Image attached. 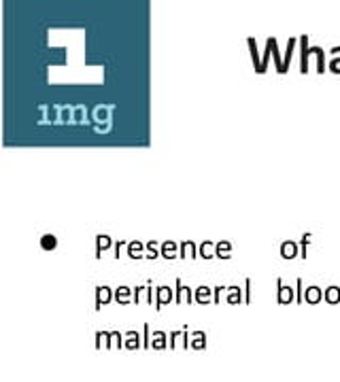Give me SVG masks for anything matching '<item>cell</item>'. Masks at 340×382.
<instances>
[{"label": "cell", "mask_w": 340, "mask_h": 382, "mask_svg": "<svg viewBox=\"0 0 340 382\" xmlns=\"http://www.w3.org/2000/svg\"><path fill=\"white\" fill-rule=\"evenodd\" d=\"M160 255H162V259H177L179 257V244L177 242H173V240H166V242H162L160 244Z\"/></svg>", "instance_id": "obj_10"}, {"label": "cell", "mask_w": 340, "mask_h": 382, "mask_svg": "<svg viewBox=\"0 0 340 382\" xmlns=\"http://www.w3.org/2000/svg\"><path fill=\"white\" fill-rule=\"evenodd\" d=\"M232 242L230 240H219L217 242V257L219 259H230L232 257Z\"/></svg>", "instance_id": "obj_22"}, {"label": "cell", "mask_w": 340, "mask_h": 382, "mask_svg": "<svg viewBox=\"0 0 340 382\" xmlns=\"http://www.w3.org/2000/svg\"><path fill=\"white\" fill-rule=\"evenodd\" d=\"M111 301H115V291H113V289H111V287H107V285L96 287V304H94V308H96V310H100L102 306L111 304Z\"/></svg>", "instance_id": "obj_4"}, {"label": "cell", "mask_w": 340, "mask_h": 382, "mask_svg": "<svg viewBox=\"0 0 340 382\" xmlns=\"http://www.w3.org/2000/svg\"><path fill=\"white\" fill-rule=\"evenodd\" d=\"M247 47H249V51H251V58H253V68H255V72H257V74H261V58H259V54H257V43H255V38H253V36L247 38Z\"/></svg>", "instance_id": "obj_16"}, {"label": "cell", "mask_w": 340, "mask_h": 382, "mask_svg": "<svg viewBox=\"0 0 340 382\" xmlns=\"http://www.w3.org/2000/svg\"><path fill=\"white\" fill-rule=\"evenodd\" d=\"M96 348L111 350V332H96Z\"/></svg>", "instance_id": "obj_21"}, {"label": "cell", "mask_w": 340, "mask_h": 382, "mask_svg": "<svg viewBox=\"0 0 340 382\" xmlns=\"http://www.w3.org/2000/svg\"><path fill=\"white\" fill-rule=\"evenodd\" d=\"M323 299L328 301L330 306H336V304H340V287H336V285H332V287H328L323 291Z\"/></svg>", "instance_id": "obj_20"}, {"label": "cell", "mask_w": 340, "mask_h": 382, "mask_svg": "<svg viewBox=\"0 0 340 382\" xmlns=\"http://www.w3.org/2000/svg\"><path fill=\"white\" fill-rule=\"evenodd\" d=\"M298 45V38H289L287 41V51H285V58H283V64H285V72L289 70V64H292V56H294V49Z\"/></svg>", "instance_id": "obj_26"}, {"label": "cell", "mask_w": 340, "mask_h": 382, "mask_svg": "<svg viewBox=\"0 0 340 382\" xmlns=\"http://www.w3.org/2000/svg\"><path fill=\"white\" fill-rule=\"evenodd\" d=\"M300 255V244L294 240H285L281 242V257L283 259H296Z\"/></svg>", "instance_id": "obj_11"}, {"label": "cell", "mask_w": 340, "mask_h": 382, "mask_svg": "<svg viewBox=\"0 0 340 382\" xmlns=\"http://www.w3.org/2000/svg\"><path fill=\"white\" fill-rule=\"evenodd\" d=\"M115 301L119 306H128V304H132L134 301V293H132V289L122 285V287H117L115 289Z\"/></svg>", "instance_id": "obj_7"}, {"label": "cell", "mask_w": 340, "mask_h": 382, "mask_svg": "<svg viewBox=\"0 0 340 382\" xmlns=\"http://www.w3.org/2000/svg\"><path fill=\"white\" fill-rule=\"evenodd\" d=\"M226 301L230 306H236V304H245V291L236 285H230L228 293H226Z\"/></svg>", "instance_id": "obj_9"}, {"label": "cell", "mask_w": 340, "mask_h": 382, "mask_svg": "<svg viewBox=\"0 0 340 382\" xmlns=\"http://www.w3.org/2000/svg\"><path fill=\"white\" fill-rule=\"evenodd\" d=\"M151 348H153V350L170 348V344H168V336H166L164 332H153V334H151Z\"/></svg>", "instance_id": "obj_15"}, {"label": "cell", "mask_w": 340, "mask_h": 382, "mask_svg": "<svg viewBox=\"0 0 340 382\" xmlns=\"http://www.w3.org/2000/svg\"><path fill=\"white\" fill-rule=\"evenodd\" d=\"M111 246H115L113 240H111V236H107V234H98L96 236V257H100L104 251H109Z\"/></svg>", "instance_id": "obj_18"}, {"label": "cell", "mask_w": 340, "mask_h": 382, "mask_svg": "<svg viewBox=\"0 0 340 382\" xmlns=\"http://www.w3.org/2000/svg\"><path fill=\"white\" fill-rule=\"evenodd\" d=\"M310 240H312V234L306 232V234L302 236V240L298 242V244H300V257H302V259L308 257V244H310Z\"/></svg>", "instance_id": "obj_28"}, {"label": "cell", "mask_w": 340, "mask_h": 382, "mask_svg": "<svg viewBox=\"0 0 340 382\" xmlns=\"http://www.w3.org/2000/svg\"><path fill=\"white\" fill-rule=\"evenodd\" d=\"M266 45L270 47V51H272V58H274V64H277V72H285V64H283V58H281V54H279V45H277V38L274 36H270L268 41H266Z\"/></svg>", "instance_id": "obj_12"}, {"label": "cell", "mask_w": 340, "mask_h": 382, "mask_svg": "<svg viewBox=\"0 0 340 382\" xmlns=\"http://www.w3.org/2000/svg\"><path fill=\"white\" fill-rule=\"evenodd\" d=\"M302 285H304L302 278L296 281V304H302V301H304V289H302Z\"/></svg>", "instance_id": "obj_32"}, {"label": "cell", "mask_w": 340, "mask_h": 382, "mask_svg": "<svg viewBox=\"0 0 340 382\" xmlns=\"http://www.w3.org/2000/svg\"><path fill=\"white\" fill-rule=\"evenodd\" d=\"M177 289H175V304H183V281L177 278Z\"/></svg>", "instance_id": "obj_33"}, {"label": "cell", "mask_w": 340, "mask_h": 382, "mask_svg": "<svg viewBox=\"0 0 340 382\" xmlns=\"http://www.w3.org/2000/svg\"><path fill=\"white\" fill-rule=\"evenodd\" d=\"M128 242L126 240H119V242H117L113 248H115V259H119V255H122V246H126Z\"/></svg>", "instance_id": "obj_38"}, {"label": "cell", "mask_w": 340, "mask_h": 382, "mask_svg": "<svg viewBox=\"0 0 340 382\" xmlns=\"http://www.w3.org/2000/svg\"><path fill=\"white\" fill-rule=\"evenodd\" d=\"M315 58H317V72L323 74L328 70V64H325V51L321 47H315Z\"/></svg>", "instance_id": "obj_27"}, {"label": "cell", "mask_w": 340, "mask_h": 382, "mask_svg": "<svg viewBox=\"0 0 340 382\" xmlns=\"http://www.w3.org/2000/svg\"><path fill=\"white\" fill-rule=\"evenodd\" d=\"M183 301H185V304H193V291L187 285H183Z\"/></svg>", "instance_id": "obj_35"}, {"label": "cell", "mask_w": 340, "mask_h": 382, "mask_svg": "<svg viewBox=\"0 0 340 382\" xmlns=\"http://www.w3.org/2000/svg\"><path fill=\"white\" fill-rule=\"evenodd\" d=\"M206 334L204 332H191V340H189V348L191 350H204L206 348Z\"/></svg>", "instance_id": "obj_19"}, {"label": "cell", "mask_w": 340, "mask_h": 382, "mask_svg": "<svg viewBox=\"0 0 340 382\" xmlns=\"http://www.w3.org/2000/svg\"><path fill=\"white\" fill-rule=\"evenodd\" d=\"M124 348L126 350H138L142 348V340L138 332H124Z\"/></svg>", "instance_id": "obj_8"}, {"label": "cell", "mask_w": 340, "mask_h": 382, "mask_svg": "<svg viewBox=\"0 0 340 382\" xmlns=\"http://www.w3.org/2000/svg\"><path fill=\"white\" fill-rule=\"evenodd\" d=\"M179 342H183V329H179V332H173L168 336V344H170V350L179 348Z\"/></svg>", "instance_id": "obj_30"}, {"label": "cell", "mask_w": 340, "mask_h": 382, "mask_svg": "<svg viewBox=\"0 0 340 382\" xmlns=\"http://www.w3.org/2000/svg\"><path fill=\"white\" fill-rule=\"evenodd\" d=\"M126 251H128L130 259H142V257H145V244L138 242V240H130L128 246H126Z\"/></svg>", "instance_id": "obj_14"}, {"label": "cell", "mask_w": 340, "mask_h": 382, "mask_svg": "<svg viewBox=\"0 0 340 382\" xmlns=\"http://www.w3.org/2000/svg\"><path fill=\"white\" fill-rule=\"evenodd\" d=\"M277 301H279L281 306L294 304V301H296V289L287 287L281 278H277Z\"/></svg>", "instance_id": "obj_3"}, {"label": "cell", "mask_w": 340, "mask_h": 382, "mask_svg": "<svg viewBox=\"0 0 340 382\" xmlns=\"http://www.w3.org/2000/svg\"><path fill=\"white\" fill-rule=\"evenodd\" d=\"M193 301H196V304H200V306L211 304V301H213V289L206 287V285H200L193 291Z\"/></svg>", "instance_id": "obj_6"}, {"label": "cell", "mask_w": 340, "mask_h": 382, "mask_svg": "<svg viewBox=\"0 0 340 382\" xmlns=\"http://www.w3.org/2000/svg\"><path fill=\"white\" fill-rule=\"evenodd\" d=\"M298 45H300V72L306 74L308 68V62H310V45H308V36L302 34L298 38Z\"/></svg>", "instance_id": "obj_2"}, {"label": "cell", "mask_w": 340, "mask_h": 382, "mask_svg": "<svg viewBox=\"0 0 340 382\" xmlns=\"http://www.w3.org/2000/svg\"><path fill=\"white\" fill-rule=\"evenodd\" d=\"M147 291H149V281H147L145 285H138V287H134V304H140L142 295H145V299H147Z\"/></svg>", "instance_id": "obj_29"}, {"label": "cell", "mask_w": 340, "mask_h": 382, "mask_svg": "<svg viewBox=\"0 0 340 382\" xmlns=\"http://www.w3.org/2000/svg\"><path fill=\"white\" fill-rule=\"evenodd\" d=\"M175 301V291L170 287H166V285H162V287H155V310H162L164 306H168V304H173Z\"/></svg>", "instance_id": "obj_1"}, {"label": "cell", "mask_w": 340, "mask_h": 382, "mask_svg": "<svg viewBox=\"0 0 340 382\" xmlns=\"http://www.w3.org/2000/svg\"><path fill=\"white\" fill-rule=\"evenodd\" d=\"M198 251H200V257H202V259H213V257H217V242L204 240V242L198 246Z\"/></svg>", "instance_id": "obj_17"}, {"label": "cell", "mask_w": 340, "mask_h": 382, "mask_svg": "<svg viewBox=\"0 0 340 382\" xmlns=\"http://www.w3.org/2000/svg\"><path fill=\"white\" fill-rule=\"evenodd\" d=\"M245 304H251V278H247L245 281Z\"/></svg>", "instance_id": "obj_37"}, {"label": "cell", "mask_w": 340, "mask_h": 382, "mask_svg": "<svg viewBox=\"0 0 340 382\" xmlns=\"http://www.w3.org/2000/svg\"><path fill=\"white\" fill-rule=\"evenodd\" d=\"M158 257H162V255H160V242L149 240V242L145 244V259L153 261V259H158Z\"/></svg>", "instance_id": "obj_23"}, {"label": "cell", "mask_w": 340, "mask_h": 382, "mask_svg": "<svg viewBox=\"0 0 340 382\" xmlns=\"http://www.w3.org/2000/svg\"><path fill=\"white\" fill-rule=\"evenodd\" d=\"M270 54H272V51H270V47L266 45V49H264V56H261V74H264V72L268 70V62H270Z\"/></svg>", "instance_id": "obj_34"}, {"label": "cell", "mask_w": 340, "mask_h": 382, "mask_svg": "<svg viewBox=\"0 0 340 382\" xmlns=\"http://www.w3.org/2000/svg\"><path fill=\"white\" fill-rule=\"evenodd\" d=\"M198 257H200V251L193 240H183L179 244V259H198Z\"/></svg>", "instance_id": "obj_5"}, {"label": "cell", "mask_w": 340, "mask_h": 382, "mask_svg": "<svg viewBox=\"0 0 340 382\" xmlns=\"http://www.w3.org/2000/svg\"><path fill=\"white\" fill-rule=\"evenodd\" d=\"M321 299H323V291H321V287H317V285H310V287H306V291H304V301H306V304L315 306V304H319Z\"/></svg>", "instance_id": "obj_13"}, {"label": "cell", "mask_w": 340, "mask_h": 382, "mask_svg": "<svg viewBox=\"0 0 340 382\" xmlns=\"http://www.w3.org/2000/svg\"><path fill=\"white\" fill-rule=\"evenodd\" d=\"M151 327H149V323H145L142 325V348H151Z\"/></svg>", "instance_id": "obj_31"}, {"label": "cell", "mask_w": 340, "mask_h": 382, "mask_svg": "<svg viewBox=\"0 0 340 382\" xmlns=\"http://www.w3.org/2000/svg\"><path fill=\"white\" fill-rule=\"evenodd\" d=\"M332 60L328 62V68H330V72H334V74H340V47H332Z\"/></svg>", "instance_id": "obj_24"}, {"label": "cell", "mask_w": 340, "mask_h": 382, "mask_svg": "<svg viewBox=\"0 0 340 382\" xmlns=\"http://www.w3.org/2000/svg\"><path fill=\"white\" fill-rule=\"evenodd\" d=\"M41 248H43V251H56V248H58V238L54 234H43L41 236Z\"/></svg>", "instance_id": "obj_25"}, {"label": "cell", "mask_w": 340, "mask_h": 382, "mask_svg": "<svg viewBox=\"0 0 340 382\" xmlns=\"http://www.w3.org/2000/svg\"><path fill=\"white\" fill-rule=\"evenodd\" d=\"M228 289H230V287H215V289H213V304H219V295L228 293Z\"/></svg>", "instance_id": "obj_36"}]
</instances>
